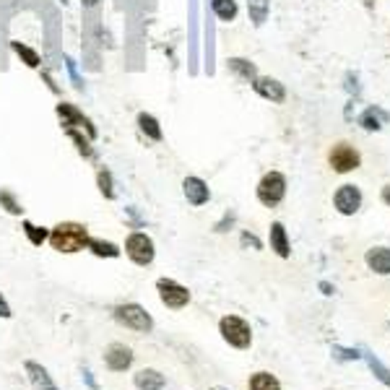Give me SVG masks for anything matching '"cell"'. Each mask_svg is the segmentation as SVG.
I'll return each mask as SVG.
<instances>
[{
	"label": "cell",
	"mask_w": 390,
	"mask_h": 390,
	"mask_svg": "<svg viewBox=\"0 0 390 390\" xmlns=\"http://www.w3.org/2000/svg\"><path fill=\"white\" fill-rule=\"evenodd\" d=\"M88 226L81 224V221H60L49 229V247L55 250V253H63V255H76L81 250H86L88 244Z\"/></svg>",
	"instance_id": "obj_1"
},
{
	"label": "cell",
	"mask_w": 390,
	"mask_h": 390,
	"mask_svg": "<svg viewBox=\"0 0 390 390\" xmlns=\"http://www.w3.org/2000/svg\"><path fill=\"white\" fill-rule=\"evenodd\" d=\"M328 162H331L333 172L346 175V172H354V169L361 164V156H359L357 148L351 146V143L338 141V143H333L331 151H328Z\"/></svg>",
	"instance_id": "obj_8"
},
{
	"label": "cell",
	"mask_w": 390,
	"mask_h": 390,
	"mask_svg": "<svg viewBox=\"0 0 390 390\" xmlns=\"http://www.w3.org/2000/svg\"><path fill=\"white\" fill-rule=\"evenodd\" d=\"M81 6H84V10H94L99 6V0H81Z\"/></svg>",
	"instance_id": "obj_34"
},
{
	"label": "cell",
	"mask_w": 390,
	"mask_h": 390,
	"mask_svg": "<svg viewBox=\"0 0 390 390\" xmlns=\"http://www.w3.org/2000/svg\"><path fill=\"white\" fill-rule=\"evenodd\" d=\"M21 232H24V237H26L29 244H34V247H42V244L49 240L47 226H39V224H34V221H29V219L21 221Z\"/></svg>",
	"instance_id": "obj_23"
},
{
	"label": "cell",
	"mask_w": 390,
	"mask_h": 390,
	"mask_svg": "<svg viewBox=\"0 0 390 390\" xmlns=\"http://www.w3.org/2000/svg\"><path fill=\"white\" fill-rule=\"evenodd\" d=\"M226 70H229L234 78L244 81V84H253L255 78H258V68H255V63L253 60H247V58H229L226 60Z\"/></svg>",
	"instance_id": "obj_19"
},
{
	"label": "cell",
	"mask_w": 390,
	"mask_h": 390,
	"mask_svg": "<svg viewBox=\"0 0 390 390\" xmlns=\"http://www.w3.org/2000/svg\"><path fill=\"white\" fill-rule=\"evenodd\" d=\"M255 195L258 201L265 205V208H276L286 198V177L279 169H271L260 177V182L255 187Z\"/></svg>",
	"instance_id": "obj_6"
},
{
	"label": "cell",
	"mask_w": 390,
	"mask_h": 390,
	"mask_svg": "<svg viewBox=\"0 0 390 390\" xmlns=\"http://www.w3.org/2000/svg\"><path fill=\"white\" fill-rule=\"evenodd\" d=\"M63 63H65V70H68V76H70V84L78 88V91H84V78L78 76V63L70 55H63Z\"/></svg>",
	"instance_id": "obj_29"
},
{
	"label": "cell",
	"mask_w": 390,
	"mask_h": 390,
	"mask_svg": "<svg viewBox=\"0 0 390 390\" xmlns=\"http://www.w3.org/2000/svg\"><path fill=\"white\" fill-rule=\"evenodd\" d=\"M39 73H42V81H45V84H47L49 86V91H52V94H60V86L58 84H55V78H52V73H49V70H39Z\"/></svg>",
	"instance_id": "obj_31"
},
{
	"label": "cell",
	"mask_w": 390,
	"mask_h": 390,
	"mask_svg": "<svg viewBox=\"0 0 390 390\" xmlns=\"http://www.w3.org/2000/svg\"><path fill=\"white\" fill-rule=\"evenodd\" d=\"M242 244H253L255 250H260V240H258L255 234H247V232H244V234H242Z\"/></svg>",
	"instance_id": "obj_33"
},
{
	"label": "cell",
	"mask_w": 390,
	"mask_h": 390,
	"mask_svg": "<svg viewBox=\"0 0 390 390\" xmlns=\"http://www.w3.org/2000/svg\"><path fill=\"white\" fill-rule=\"evenodd\" d=\"M333 205L341 216H354L361 208V190L357 185H341L333 195Z\"/></svg>",
	"instance_id": "obj_9"
},
{
	"label": "cell",
	"mask_w": 390,
	"mask_h": 390,
	"mask_svg": "<svg viewBox=\"0 0 390 390\" xmlns=\"http://www.w3.org/2000/svg\"><path fill=\"white\" fill-rule=\"evenodd\" d=\"M0 208H3L6 214H10V216H21V214H24V205H21V201L16 198V193H13V190H8V187H0Z\"/></svg>",
	"instance_id": "obj_28"
},
{
	"label": "cell",
	"mask_w": 390,
	"mask_h": 390,
	"mask_svg": "<svg viewBox=\"0 0 390 390\" xmlns=\"http://www.w3.org/2000/svg\"><path fill=\"white\" fill-rule=\"evenodd\" d=\"M112 315H115V320L120 322V325H125L127 331H136V333L154 331V318L148 315L146 307H141V304H136V302L117 304Z\"/></svg>",
	"instance_id": "obj_5"
},
{
	"label": "cell",
	"mask_w": 390,
	"mask_h": 390,
	"mask_svg": "<svg viewBox=\"0 0 390 390\" xmlns=\"http://www.w3.org/2000/svg\"><path fill=\"white\" fill-rule=\"evenodd\" d=\"M247 16L253 26H263L271 16V0H247Z\"/></svg>",
	"instance_id": "obj_24"
},
{
	"label": "cell",
	"mask_w": 390,
	"mask_h": 390,
	"mask_svg": "<svg viewBox=\"0 0 390 390\" xmlns=\"http://www.w3.org/2000/svg\"><path fill=\"white\" fill-rule=\"evenodd\" d=\"M86 250L91 255H97V258H107V260H115L123 255V247L115 242H109V240H102V237H88V244Z\"/></svg>",
	"instance_id": "obj_21"
},
{
	"label": "cell",
	"mask_w": 390,
	"mask_h": 390,
	"mask_svg": "<svg viewBox=\"0 0 390 390\" xmlns=\"http://www.w3.org/2000/svg\"><path fill=\"white\" fill-rule=\"evenodd\" d=\"M268 242H271V250L279 258H289L292 255V244H289V234H286V226L281 221H273L271 224V232H268Z\"/></svg>",
	"instance_id": "obj_16"
},
{
	"label": "cell",
	"mask_w": 390,
	"mask_h": 390,
	"mask_svg": "<svg viewBox=\"0 0 390 390\" xmlns=\"http://www.w3.org/2000/svg\"><path fill=\"white\" fill-rule=\"evenodd\" d=\"M104 364L109 372H125L133 364V351L125 343H109L104 351Z\"/></svg>",
	"instance_id": "obj_12"
},
{
	"label": "cell",
	"mask_w": 390,
	"mask_h": 390,
	"mask_svg": "<svg viewBox=\"0 0 390 390\" xmlns=\"http://www.w3.org/2000/svg\"><path fill=\"white\" fill-rule=\"evenodd\" d=\"M250 86H253V91L258 97L265 99V102H271V104H281L283 99H286V86H283L279 78L258 76Z\"/></svg>",
	"instance_id": "obj_10"
},
{
	"label": "cell",
	"mask_w": 390,
	"mask_h": 390,
	"mask_svg": "<svg viewBox=\"0 0 390 390\" xmlns=\"http://www.w3.org/2000/svg\"><path fill=\"white\" fill-rule=\"evenodd\" d=\"M182 195L187 198V203L190 205L201 208V205H205L208 201H211V187H208V182H205L203 177L190 175L182 180Z\"/></svg>",
	"instance_id": "obj_11"
},
{
	"label": "cell",
	"mask_w": 390,
	"mask_h": 390,
	"mask_svg": "<svg viewBox=\"0 0 390 390\" xmlns=\"http://www.w3.org/2000/svg\"><path fill=\"white\" fill-rule=\"evenodd\" d=\"M63 133L68 136V141L73 143L76 148V154L81 159H86V162H97V148H94V141L84 133V130H78V127H63Z\"/></svg>",
	"instance_id": "obj_13"
},
{
	"label": "cell",
	"mask_w": 390,
	"mask_h": 390,
	"mask_svg": "<svg viewBox=\"0 0 390 390\" xmlns=\"http://www.w3.org/2000/svg\"><path fill=\"white\" fill-rule=\"evenodd\" d=\"M133 385H136L138 390H164L166 377L159 370L146 367V370H138L136 375H133Z\"/></svg>",
	"instance_id": "obj_18"
},
{
	"label": "cell",
	"mask_w": 390,
	"mask_h": 390,
	"mask_svg": "<svg viewBox=\"0 0 390 390\" xmlns=\"http://www.w3.org/2000/svg\"><path fill=\"white\" fill-rule=\"evenodd\" d=\"M364 263H367L370 271L380 273V276H388L390 273V247H372V250H367Z\"/></svg>",
	"instance_id": "obj_20"
},
{
	"label": "cell",
	"mask_w": 390,
	"mask_h": 390,
	"mask_svg": "<svg viewBox=\"0 0 390 390\" xmlns=\"http://www.w3.org/2000/svg\"><path fill=\"white\" fill-rule=\"evenodd\" d=\"M97 187H99V193H102L104 201H115L117 198L115 177H112V172H109L107 166H99L97 169Z\"/></svg>",
	"instance_id": "obj_25"
},
{
	"label": "cell",
	"mask_w": 390,
	"mask_h": 390,
	"mask_svg": "<svg viewBox=\"0 0 390 390\" xmlns=\"http://www.w3.org/2000/svg\"><path fill=\"white\" fill-rule=\"evenodd\" d=\"M247 388L250 390H281V382L276 380V375H271V372H255V375H250Z\"/></svg>",
	"instance_id": "obj_27"
},
{
	"label": "cell",
	"mask_w": 390,
	"mask_h": 390,
	"mask_svg": "<svg viewBox=\"0 0 390 390\" xmlns=\"http://www.w3.org/2000/svg\"><path fill=\"white\" fill-rule=\"evenodd\" d=\"M24 372H26V377H29L31 388L34 390H58L55 380H52V375L47 372V367H42L39 361H26L24 364Z\"/></svg>",
	"instance_id": "obj_15"
},
{
	"label": "cell",
	"mask_w": 390,
	"mask_h": 390,
	"mask_svg": "<svg viewBox=\"0 0 390 390\" xmlns=\"http://www.w3.org/2000/svg\"><path fill=\"white\" fill-rule=\"evenodd\" d=\"M367 361H370L372 372H375V375H377V377H380V380L385 382V385H390V372L385 370V367H382L380 361L375 359V357H372V354H367Z\"/></svg>",
	"instance_id": "obj_30"
},
{
	"label": "cell",
	"mask_w": 390,
	"mask_h": 390,
	"mask_svg": "<svg viewBox=\"0 0 390 390\" xmlns=\"http://www.w3.org/2000/svg\"><path fill=\"white\" fill-rule=\"evenodd\" d=\"M382 120H388V115H385L380 107H367L359 115V125L364 127V130L375 133V130H380L382 127Z\"/></svg>",
	"instance_id": "obj_26"
},
{
	"label": "cell",
	"mask_w": 390,
	"mask_h": 390,
	"mask_svg": "<svg viewBox=\"0 0 390 390\" xmlns=\"http://www.w3.org/2000/svg\"><path fill=\"white\" fill-rule=\"evenodd\" d=\"M382 203H388V205H390V185L382 187Z\"/></svg>",
	"instance_id": "obj_35"
},
{
	"label": "cell",
	"mask_w": 390,
	"mask_h": 390,
	"mask_svg": "<svg viewBox=\"0 0 390 390\" xmlns=\"http://www.w3.org/2000/svg\"><path fill=\"white\" fill-rule=\"evenodd\" d=\"M156 292H159V299H162L166 310H182V307L190 304V289L182 286L180 281H175V279L162 276L156 281Z\"/></svg>",
	"instance_id": "obj_7"
},
{
	"label": "cell",
	"mask_w": 390,
	"mask_h": 390,
	"mask_svg": "<svg viewBox=\"0 0 390 390\" xmlns=\"http://www.w3.org/2000/svg\"><path fill=\"white\" fill-rule=\"evenodd\" d=\"M125 255L130 263H136L138 268H148V265L154 263L156 258V244L154 240H151V234L146 232H130L125 237Z\"/></svg>",
	"instance_id": "obj_4"
},
{
	"label": "cell",
	"mask_w": 390,
	"mask_h": 390,
	"mask_svg": "<svg viewBox=\"0 0 390 390\" xmlns=\"http://www.w3.org/2000/svg\"><path fill=\"white\" fill-rule=\"evenodd\" d=\"M211 13L224 24H232L240 16V6L237 0H211Z\"/></svg>",
	"instance_id": "obj_22"
},
{
	"label": "cell",
	"mask_w": 390,
	"mask_h": 390,
	"mask_svg": "<svg viewBox=\"0 0 390 390\" xmlns=\"http://www.w3.org/2000/svg\"><path fill=\"white\" fill-rule=\"evenodd\" d=\"M219 333H221V338L229 346H234V349H250L253 346V328L240 315H224L219 320Z\"/></svg>",
	"instance_id": "obj_3"
},
{
	"label": "cell",
	"mask_w": 390,
	"mask_h": 390,
	"mask_svg": "<svg viewBox=\"0 0 390 390\" xmlns=\"http://www.w3.org/2000/svg\"><path fill=\"white\" fill-rule=\"evenodd\" d=\"M136 125H138V133L146 138V141H151V143H162V141H164L162 123H159V117L151 115V112H138Z\"/></svg>",
	"instance_id": "obj_14"
},
{
	"label": "cell",
	"mask_w": 390,
	"mask_h": 390,
	"mask_svg": "<svg viewBox=\"0 0 390 390\" xmlns=\"http://www.w3.org/2000/svg\"><path fill=\"white\" fill-rule=\"evenodd\" d=\"M10 49H13V55L31 70H42V55H39V49H34L31 45L26 42H19V39H10Z\"/></svg>",
	"instance_id": "obj_17"
},
{
	"label": "cell",
	"mask_w": 390,
	"mask_h": 390,
	"mask_svg": "<svg viewBox=\"0 0 390 390\" xmlns=\"http://www.w3.org/2000/svg\"><path fill=\"white\" fill-rule=\"evenodd\" d=\"M55 115H58V120H60V127H78V130H84L91 141L99 138V127L94 125V120L78 107V104H73V102L60 99L58 104H55Z\"/></svg>",
	"instance_id": "obj_2"
},
{
	"label": "cell",
	"mask_w": 390,
	"mask_h": 390,
	"mask_svg": "<svg viewBox=\"0 0 390 390\" xmlns=\"http://www.w3.org/2000/svg\"><path fill=\"white\" fill-rule=\"evenodd\" d=\"M10 315H13V312H10V304L6 302V297L0 294V318H3V320H8Z\"/></svg>",
	"instance_id": "obj_32"
}]
</instances>
